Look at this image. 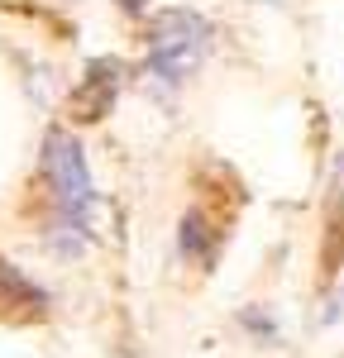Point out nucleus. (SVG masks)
I'll return each instance as SVG.
<instances>
[{"instance_id": "8", "label": "nucleus", "mask_w": 344, "mask_h": 358, "mask_svg": "<svg viewBox=\"0 0 344 358\" xmlns=\"http://www.w3.org/2000/svg\"><path fill=\"white\" fill-rule=\"evenodd\" d=\"M340 358H344V354H340Z\"/></svg>"}, {"instance_id": "5", "label": "nucleus", "mask_w": 344, "mask_h": 358, "mask_svg": "<svg viewBox=\"0 0 344 358\" xmlns=\"http://www.w3.org/2000/svg\"><path fill=\"white\" fill-rule=\"evenodd\" d=\"M325 273H335V263L344 258V153L335 158L330 172V196H325Z\"/></svg>"}, {"instance_id": "4", "label": "nucleus", "mask_w": 344, "mask_h": 358, "mask_svg": "<svg viewBox=\"0 0 344 358\" xmlns=\"http://www.w3.org/2000/svg\"><path fill=\"white\" fill-rule=\"evenodd\" d=\"M177 248H182V258L187 263H201V268H210L215 263V253H220V224L210 220L201 206H192L182 224H177Z\"/></svg>"}, {"instance_id": "7", "label": "nucleus", "mask_w": 344, "mask_h": 358, "mask_svg": "<svg viewBox=\"0 0 344 358\" xmlns=\"http://www.w3.org/2000/svg\"><path fill=\"white\" fill-rule=\"evenodd\" d=\"M115 5H120L124 15H143V10H148V0H115Z\"/></svg>"}, {"instance_id": "3", "label": "nucleus", "mask_w": 344, "mask_h": 358, "mask_svg": "<svg viewBox=\"0 0 344 358\" xmlns=\"http://www.w3.org/2000/svg\"><path fill=\"white\" fill-rule=\"evenodd\" d=\"M120 82H124V67H120L115 57H91L86 72H82V82L72 86V96H67L72 120H82V124L106 120L110 106H115V96H120Z\"/></svg>"}, {"instance_id": "6", "label": "nucleus", "mask_w": 344, "mask_h": 358, "mask_svg": "<svg viewBox=\"0 0 344 358\" xmlns=\"http://www.w3.org/2000/svg\"><path fill=\"white\" fill-rule=\"evenodd\" d=\"M0 292H5L10 301H29V306H43V301H48V296H43V287H38V282H29V277L20 273L15 263H5V258H0Z\"/></svg>"}, {"instance_id": "1", "label": "nucleus", "mask_w": 344, "mask_h": 358, "mask_svg": "<svg viewBox=\"0 0 344 358\" xmlns=\"http://www.w3.org/2000/svg\"><path fill=\"white\" fill-rule=\"evenodd\" d=\"M206 43H210V24L196 10H158L143 29V48H148L143 62L163 86H177L206 57Z\"/></svg>"}, {"instance_id": "2", "label": "nucleus", "mask_w": 344, "mask_h": 358, "mask_svg": "<svg viewBox=\"0 0 344 358\" xmlns=\"http://www.w3.org/2000/svg\"><path fill=\"white\" fill-rule=\"evenodd\" d=\"M43 177H48V187H53L57 220L77 224L86 234L91 210H96V182H91L82 143L67 134V129H48V138H43Z\"/></svg>"}]
</instances>
